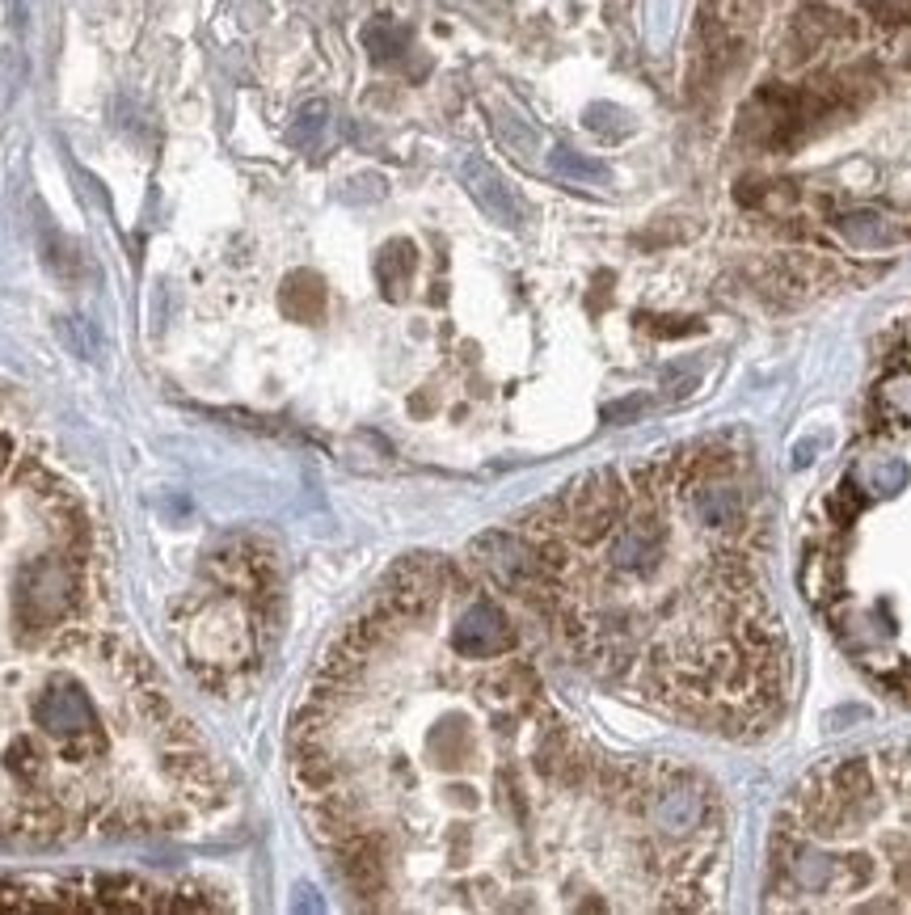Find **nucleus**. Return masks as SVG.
I'll return each instance as SVG.
<instances>
[{
  "instance_id": "obj_1",
  "label": "nucleus",
  "mask_w": 911,
  "mask_h": 915,
  "mask_svg": "<svg viewBox=\"0 0 911 915\" xmlns=\"http://www.w3.org/2000/svg\"><path fill=\"white\" fill-rule=\"evenodd\" d=\"M262 620L266 604L211 582L178 616V637H182L190 671L211 687L232 684L236 675H245L262 658Z\"/></svg>"
},
{
  "instance_id": "obj_2",
  "label": "nucleus",
  "mask_w": 911,
  "mask_h": 915,
  "mask_svg": "<svg viewBox=\"0 0 911 915\" xmlns=\"http://www.w3.org/2000/svg\"><path fill=\"white\" fill-rule=\"evenodd\" d=\"M464 178H469V191L482 198V207H486L490 216H498L502 224H515V220H519V203H515V194H511V186L493 173L490 165L469 160V165H464Z\"/></svg>"
},
{
  "instance_id": "obj_3",
  "label": "nucleus",
  "mask_w": 911,
  "mask_h": 915,
  "mask_svg": "<svg viewBox=\"0 0 911 915\" xmlns=\"http://www.w3.org/2000/svg\"><path fill=\"white\" fill-rule=\"evenodd\" d=\"M835 229H839L844 241H852V245H890V241L899 236L895 220H886V216H877V211H852V216H839V220H835Z\"/></svg>"
},
{
  "instance_id": "obj_4",
  "label": "nucleus",
  "mask_w": 911,
  "mask_h": 915,
  "mask_svg": "<svg viewBox=\"0 0 911 915\" xmlns=\"http://www.w3.org/2000/svg\"><path fill=\"white\" fill-rule=\"evenodd\" d=\"M321 305H325V287H321V279L317 274H292L287 279V287H283V308L292 312V317H300V321H312L317 312H321Z\"/></svg>"
},
{
  "instance_id": "obj_5",
  "label": "nucleus",
  "mask_w": 911,
  "mask_h": 915,
  "mask_svg": "<svg viewBox=\"0 0 911 915\" xmlns=\"http://www.w3.org/2000/svg\"><path fill=\"white\" fill-rule=\"evenodd\" d=\"M376 267H380L384 292H388V296H401V287H406V279H410V270H414V245H406V241L388 245V249L380 254Z\"/></svg>"
},
{
  "instance_id": "obj_6",
  "label": "nucleus",
  "mask_w": 911,
  "mask_h": 915,
  "mask_svg": "<svg viewBox=\"0 0 911 915\" xmlns=\"http://www.w3.org/2000/svg\"><path fill=\"white\" fill-rule=\"evenodd\" d=\"M325 118H330L325 102H308L300 111V118H296V127H292V140H296L300 149H312V144L321 140V131H325Z\"/></svg>"
},
{
  "instance_id": "obj_7",
  "label": "nucleus",
  "mask_w": 911,
  "mask_h": 915,
  "mask_svg": "<svg viewBox=\"0 0 911 915\" xmlns=\"http://www.w3.org/2000/svg\"><path fill=\"white\" fill-rule=\"evenodd\" d=\"M865 13L882 26H911V0H865Z\"/></svg>"
},
{
  "instance_id": "obj_8",
  "label": "nucleus",
  "mask_w": 911,
  "mask_h": 915,
  "mask_svg": "<svg viewBox=\"0 0 911 915\" xmlns=\"http://www.w3.org/2000/svg\"><path fill=\"white\" fill-rule=\"evenodd\" d=\"M13 89H17V60H13L9 51H4V55H0V111L9 106Z\"/></svg>"
},
{
  "instance_id": "obj_9",
  "label": "nucleus",
  "mask_w": 911,
  "mask_h": 915,
  "mask_svg": "<svg viewBox=\"0 0 911 915\" xmlns=\"http://www.w3.org/2000/svg\"><path fill=\"white\" fill-rule=\"evenodd\" d=\"M557 169H574V178H595V173H604V169H595V165H587L582 156H574V153H557Z\"/></svg>"
},
{
  "instance_id": "obj_10",
  "label": "nucleus",
  "mask_w": 911,
  "mask_h": 915,
  "mask_svg": "<svg viewBox=\"0 0 911 915\" xmlns=\"http://www.w3.org/2000/svg\"><path fill=\"white\" fill-rule=\"evenodd\" d=\"M9 460H13V443H9V439H4V435H0V473H4V468H9Z\"/></svg>"
}]
</instances>
